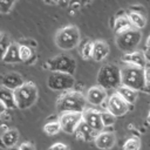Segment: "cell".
<instances>
[{
    "mask_svg": "<svg viewBox=\"0 0 150 150\" xmlns=\"http://www.w3.org/2000/svg\"><path fill=\"white\" fill-rule=\"evenodd\" d=\"M55 43L62 50H71L80 43V32L75 26H66L55 35Z\"/></svg>",
    "mask_w": 150,
    "mask_h": 150,
    "instance_id": "obj_5",
    "label": "cell"
},
{
    "mask_svg": "<svg viewBox=\"0 0 150 150\" xmlns=\"http://www.w3.org/2000/svg\"><path fill=\"white\" fill-rule=\"evenodd\" d=\"M83 121H86L95 131L101 132L102 129L104 128L103 122H102V117H101V111H98L97 109H86L83 112Z\"/></svg>",
    "mask_w": 150,
    "mask_h": 150,
    "instance_id": "obj_12",
    "label": "cell"
},
{
    "mask_svg": "<svg viewBox=\"0 0 150 150\" xmlns=\"http://www.w3.org/2000/svg\"><path fill=\"white\" fill-rule=\"evenodd\" d=\"M97 84L107 90L117 89L120 86H122L121 68L111 63L103 66L97 74Z\"/></svg>",
    "mask_w": 150,
    "mask_h": 150,
    "instance_id": "obj_2",
    "label": "cell"
},
{
    "mask_svg": "<svg viewBox=\"0 0 150 150\" xmlns=\"http://www.w3.org/2000/svg\"><path fill=\"white\" fill-rule=\"evenodd\" d=\"M146 56L144 52H139V50H134V52H129L125 53L124 56L122 57V61L125 64H131V66H136V67H141L144 68L148 63L146 61Z\"/></svg>",
    "mask_w": 150,
    "mask_h": 150,
    "instance_id": "obj_14",
    "label": "cell"
},
{
    "mask_svg": "<svg viewBox=\"0 0 150 150\" xmlns=\"http://www.w3.org/2000/svg\"><path fill=\"white\" fill-rule=\"evenodd\" d=\"M0 141H1L2 146H5L6 149L11 146H15L19 141V131L15 129H8L1 134Z\"/></svg>",
    "mask_w": 150,
    "mask_h": 150,
    "instance_id": "obj_21",
    "label": "cell"
},
{
    "mask_svg": "<svg viewBox=\"0 0 150 150\" xmlns=\"http://www.w3.org/2000/svg\"><path fill=\"white\" fill-rule=\"evenodd\" d=\"M43 1H45V2H46V4H48V5H54V4H53V1H52V0H43Z\"/></svg>",
    "mask_w": 150,
    "mask_h": 150,
    "instance_id": "obj_36",
    "label": "cell"
},
{
    "mask_svg": "<svg viewBox=\"0 0 150 150\" xmlns=\"http://www.w3.org/2000/svg\"><path fill=\"white\" fill-rule=\"evenodd\" d=\"M1 60L5 63H18V62H21L20 53H19V45L12 43L8 47V49L6 50V53L4 55H1Z\"/></svg>",
    "mask_w": 150,
    "mask_h": 150,
    "instance_id": "obj_22",
    "label": "cell"
},
{
    "mask_svg": "<svg viewBox=\"0 0 150 150\" xmlns=\"http://www.w3.org/2000/svg\"><path fill=\"white\" fill-rule=\"evenodd\" d=\"M122 74V84L129 88H132L137 91L144 90L145 88V77H144V68L125 64L121 68Z\"/></svg>",
    "mask_w": 150,
    "mask_h": 150,
    "instance_id": "obj_3",
    "label": "cell"
},
{
    "mask_svg": "<svg viewBox=\"0 0 150 150\" xmlns=\"http://www.w3.org/2000/svg\"><path fill=\"white\" fill-rule=\"evenodd\" d=\"M47 86L52 90L63 93V91H67V90H71L74 88L75 79H74V76L71 74L54 71L48 76Z\"/></svg>",
    "mask_w": 150,
    "mask_h": 150,
    "instance_id": "obj_8",
    "label": "cell"
},
{
    "mask_svg": "<svg viewBox=\"0 0 150 150\" xmlns=\"http://www.w3.org/2000/svg\"><path fill=\"white\" fill-rule=\"evenodd\" d=\"M130 103H128L127 101H124L117 93L110 95L108 97V100L105 101V108L112 112L116 117L117 116H123L125 115L129 109H130Z\"/></svg>",
    "mask_w": 150,
    "mask_h": 150,
    "instance_id": "obj_10",
    "label": "cell"
},
{
    "mask_svg": "<svg viewBox=\"0 0 150 150\" xmlns=\"http://www.w3.org/2000/svg\"><path fill=\"white\" fill-rule=\"evenodd\" d=\"M16 105L19 109L25 110L30 108L39 97L38 87L33 82H25L20 88L14 90Z\"/></svg>",
    "mask_w": 150,
    "mask_h": 150,
    "instance_id": "obj_4",
    "label": "cell"
},
{
    "mask_svg": "<svg viewBox=\"0 0 150 150\" xmlns=\"http://www.w3.org/2000/svg\"><path fill=\"white\" fill-rule=\"evenodd\" d=\"M144 77H145V88L143 91L150 93V62L144 67Z\"/></svg>",
    "mask_w": 150,
    "mask_h": 150,
    "instance_id": "obj_31",
    "label": "cell"
},
{
    "mask_svg": "<svg viewBox=\"0 0 150 150\" xmlns=\"http://www.w3.org/2000/svg\"><path fill=\"white\" fill-rule=\"evenodd\" d=\"M114 30L117 34H121L123 32H127L129 29H132L134 26L128 16V13H120L116 18H114V25H112Z\"/></svg>",
    "mask_w": 150,
    "mask_h": 150,
    "instance_id": "obj_17",
    "label": "cell"
},
{
    "mask_svg": "<svg viewBox=\"0 0 150 150\" xmlns=\"http://www.w3.org/2000/svg\"><path fill=\"white\" fill-rule=\"evenodd\" d=\"M93 47H94V42L93 41H87L82 45V47L80 48V54L82 56V59L88 60L91 59L93 55Z\"/></svg>",
    "mask_w": 150,
    "mask_h": 150,
    "instance_id": "obj_26",
    "label": "cell"
},
{
    "mask_svg": "<svg viewBox=\"0 0 150 150\" xmlns=\"http://www.w3.org/2000/svg\"><path fill=\"white\" fill-rule=\"evenodd\" d=\"M20 149L21 150H35L34 146L30 143H22V144H20Z\"/></svg>",
    "mask_w": 150,
    "mask_h": 150,
    "instance_id": "obj_34",
    "label": "cell"
},
{
    "mask_svg": "<svg viewBox=\"0 0 150 150\" xmlns=\"http://www.w3.org/2000/svg\"><path fill=\"white\" fill-rule=\"evenodd\" d=\"M45 68L52 73L59 71L73 75L76 70V60L68 54H60L47 60L45 62Z\"/></svg>",
    "mask_w": 150,
    "mask_h": 150,
    "instance_id": "obj_6",
    "label": "cell"
},
{
    "mask_svg": "<svg viewBox=\"0 0 150 150\" xmlns=\"http://www.w3.org/2000/svg\"><path fill=\"white\" fill-rule=\"evenodd\" d=\"M0 100H1V104H4L8 110L9 109H16V101H15V96H14V91L11 89H7L5 87H1L0 90Z\"/></svg>",
    "mask_w": 150,
    "mask_h": 150,
    "instance_id": "obj_20",
    "label": "cell"
},
{
    "mask_svg": "<svg viewBox=\"0 0 150 150\" xmlns=\"http://www.w3.org/2000/svg\"><path fill=\"white\" fill-rule=\"evenodd\" d=\"M141 40H142L141 29L132 28V29H129L121 34H117L116 45L122 52L129 53V52H134L136 49V47L139 45Z\"/></svg>",
    "mask_w": 150,
    "mask_h": 150,
    "instance_id": "obj_7",
    "label": "cell"
},
{
    "mask_svg": "<svg viewBox=\"0 0 150 150\" xmlns=\"http://www.w3.org/2000/svg\"><path fill=\"white\" fill-rule=\"evenodd\" d=\"M83 120V114L82 112H75V111H70V112H63L60 115V123H61V128L62 131L67 132V134H75L79 124L82 122Z\"/></svg>",
    "mask_w": 150,
    "mask_h": 150,
    "instance_id": "obj_9",
    "label": "cell"
},
{
    "mask_svg": "<svg viewBox=\"0 0 150 150\" xmlns=\"http://www.w3.org/2000/svg\"><path fill=\"white\" fill-rule=\"evenodd\" d=\"M145 56L150 61V35L148 36V39L145 41Z\"/></svg>",
    "mask_w": 150,
    "mask_h": 150,
    "instance_id": "obj_33",
    "label": "cell"
},
{
    "mask_svg": "<svg viewBox=\"0 0 150 150\" xmlns=\"http://www.w3.org/2000/svg\"><path fill=\"white\" fill-rule=\"evenodd\" d=\"M109 54V46L104 41H94V47H93V55L91 59L95 60L96 62L103 61Z\"/></svg>",
    "mask_w": 150,
    "mask_h": 150,
    "instance_id": "obj_18",
    "label": "cell"
},
{
    "mask_svg": "<svg viewBox=\"0 0 150 150\" xmlns=\"http://www.w3.org/2000/svg\"><path fill=\"white\" fill-rule=\"evenodd\" d=\"M116 93L124 100V101H127L128 103H130V104H132L135 101H136V98H137V90H135V89H132V88H129V87H127V86H120L117 89H116Z\"/></svg>",
    "mask_w": 150,
    "mask_h": 150,
    "instance_id": "obj_23",
    "label": "cell"
},
{
    "mask_svg": "<svg viewBox=\"0 0 150 150\" xmlns=\"http://www.w3.org/2000/svg\"><path fill=\"white\" fill-rule=\"evenodd\" d=\"M25 83L23 77L15 71H11V73H6L2 77H1V87H5L7 89L11 90H16L18 88H20L22 84Z\"/></svg>",
    "mask_w": 150,
    "mask_h": 150,
    "instance_id": "obj_13",
    "label": "cell"
},
{
    "mask_svg": "<svg viewBox=\"0 0 150 150\" xmlns=\"http://www.w3.org/2000/svg\"><path fill=\"white\" fill-rule=\"evenodd\" d=\"M48 150H70V149H69V146L67 144H64L62 142H56V143L52 144L48 148Z\"/></svg>",
    "mask_w": 150,
    "mask_h": 150,
    "instance_id": "obj_32",
    "label": "cell"
},
{
    "mask_svg": "<svg viewBox=\"0 0 150 150\" xmlns=\"http://www.w3.org/2000/svg\"><path fill=\"white\" fill-rule=\"evenodd\" d=\"M128 16H129L134 28L142 29V28L145 27V25H146V15H144L142 13H138V12L129 11L128 12Z\"/></svg>",
    "mask_w": 150,
    "mask_h": 150,
    "instance_id": "obj_24",
    "label": "cell"
},
{
    "mask_svg": "<svg viewBox=\"0 0 150 150\" xmlns=\"http://www.w3.org/2000/svg\"><path fill=\"white\" fill-rule=\"evenodd\" d=\"M86 97L89 104L91 105H102L105 100H108L107 89L102 88L101 86H95L88 89L86 93Z\"/></svg>",
    "mask_w": 150,
    "mask_h": 150,
    "instance_id": "obj_11",
    "label": "cell"
},
{
    "mask_svg": "<svg viewBox=\"0 0 150 150\" xmlns=\"http://www.w3.org/2000/svg\"><path fill=\"white\" fill-rule=\"evenodd\" d=\"M101 117H102V122H103L104 127H110L116 121V116L112 112H110L108 109L104 111H101Z\"/></svg>",
    "mask_w": 150,
    "mask_h": 150,
    "instance_id": "obj_28",
    "label": "cell"
},
{
    "mask_svg": "<svg viewBox=\"0 0 150 150\" xmlns=\"http://www.w3.org/2000/svg\"><path fill=\"white\" fill-rule=\"evenodd\" d=\"M11 41H9V38L6 35V33H1L0 34V47H1V55H4L6 53V50L8 49V47L11 46Z\"/></svg>",
    "mask_w": 150,
    "mask_h": 150,
    "instance_id": "obj_30",
    "label": "cell"
},
{
    "mask_svg": "<svg viewBox=\"0 0 150 150\" xmlns=\"http://www.w3.org/2000/svg\"><path fill=\"white\" fill-rule=\"evenodd\" d=\"M16 0H0V11L2 14H7L12 11Z\"/></svg>",
    "mask_w": 150,
    "mask_h": 150,
    "instance_id": "obj_29",
    "label": "cell"
},
{
    "mask_svg": "<svg viewBox=\"0 0 150 150\" xmlns=\"http://www.w3.org/2000/svg\"><path fill=\"white\" fill-rule=\"evenodd\" d=\"M52 1H53V4H59L61 0H52Z\"/></svg>",
    "mask_w": 150,
    "mask_h": 150,
    "instance_id": "obj_38",
    "label": "cell"
},
{
    "mask_svg": "<svg viewBox=\"0 0 150 150\" xmlns=\"http://www.w3.org/2000/svg\"><path fill=\"white\" fill-rule=\"evenodd\" d=\"M146 120H148V122L150 123V111H149V114H148V117H146Z\"/></svg>",
    "mask_w": 150,
    "mask_h": 150,
    "instance_id": "obj_39",
    "label": "cell"
},
{
    "mask_svg": "<svg viewBox=\"0 0 150 150\" xmlns=\"http://www.w3.org/2000/svg\"><path fill=\"white\" fill-rule=\"evenodd\" d=\"M100 132L95 131L86 121L82 120V122L79 124L76 131H75V136L77 139L80 141H86V142H89V141H95L96 136L98 135Z\"/></svg>",
    "mask_w": 150,
    "mask_h": 150,
    "instance_id": "obj_15",
    "label": "cell"
},
{
    "mask_svg": "<svg viewBox=\"0 0 150 150\" xmlns=\"http://www.w3.org/2000/svg\"><path fill=\"white\" fill-rule=\"evenodd\" d=\"M123 150H141V141L137 137L128 138L123 144Z\"/></svg>",
    "mask_w": 150,
    "mask_h": 150,
    "instance_id": "obj_27",
    "label": "cell"
},
{
    "mask_svg": "<svg viewBox=\"0 0 150 150\" xmlns=\"http://www.w3.org/2000/svg\"><path fill=\"white\" fill-rule=\"evenodd\" d=\"M88 104L86 95L75 90H67L59 95L56 98V111L60 114L63 112H83Z\"/></svg>",
    "mask_w": 150,
    "mask_h": 150,
    "instance_id": "obj_1",
    "label": "cell"
},
{
    "mask_svg": "<svg viewBox=\"0 0 150 150\" xmlns=\"http://www.w3.org/2000/svg\"><path fill=\"white\" fill-rule=\"evenodd\" d=\"M116 142V137L110 131H101L95 138V145L101 150H110Z\"/></svg>",
    "mask_w": 150,
    "mask_h": 150,
    "instance_id": "obj_16",
    "label": "cell"
},
{
    "mask_svg": "<svg viewBox=\"0 0 150 150\" xmlns=\"http://www.w3.org/2000/svg\"><path fill=\"white\" fill-rule=\"evenodd\" d=\"M62 130L61 128V123L60 121L55 120V121H50V122H47L45 125H43V131L46 135L48 136H54L56 134H59L60 131Z\"/></svg>",
    "mask_w": 150,
    "mask_h": 150,
    "instance_id": "obj_25",
    "label": "cell"
},
{
    "mask_svg": "<svg viewBox=\"0 0 150 150\" xmlns=\"http://www.w3.org/2000/svg\"><path fill=\"white\" fill-rule=\"evenodd\" d=\"M6 150H21V149H20V146H16V145H15V146H11V148H7Z\"/></svg>",
    "mask_w": 150,
    "mask_h": 150,
    "instance_id": "obj_35",
    "label": "cell"
},
{
    "mask_svg": "<svg viewBox=\"0 0 150 150\" xmlns=\"http://www.w3.org/2000/svg\"><path fill=\"white\" fill-rule=\"evenodd\" d=\"M19 53H20V59L21 62H26L28 64H33L36 60V54L34 50V47L28 46L26 43L19 45Z\"/></svg>",
    "mask_w": 150,
    "mask_h": 150,
    "instance_id": "obj_19",
    "label": "cell"
},
{
    "mask_svg": "<svg viewBox=\"0 0 150 150\" xmlns=\"http://www.w3.org/2000/svg\"><path fill=\"white\" fill-rule=\"evenodd\" d=\"M60 2H62V4H68V2H69V0H61Z\"/></svg>",
    "mask_w": 150,
    "mask_h": 150,
    "instance_id": "obj_37",
    "label": "cell"
}]
</instances>
